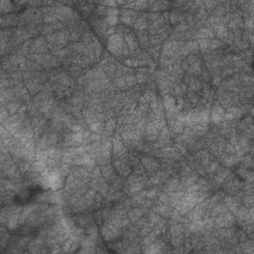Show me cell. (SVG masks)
<instances>
[{"label":"cell","mask_w":254,"mask_h":254,"mask_svg":"<svg viewBox=\"0 0 254 254\" xmlns=\"http://www.w3.org/2000/svg\"><path fill=\"white\" fill-rule=\"evenodd\" d=\"M215 30H216V35L220 38L224 39L227 36V35H228V33H227V30H226L225 26L224 24H220V23L216 24L215 25Z\"/></svg>","instance_id":"e0dca14e"},{"label":"cell","mask_w":254,"mask_h":254,"mask_svg":"<svg viewBox=\"0 0 254 254\" xmlns=\"http://www.w3.org/2000/svg\"><path fill=\"white\" fill-rule=\"evenodd\" d=\"M114 167L116 169V171L122 176H127L130 174L131 170L125 163H123L121 161H115L114 162Z\"/></svg>","instance_id":"9c48e42d"},{"label":"cell","mask_w":254,"mask_h":254,"mask_svg":"<svg viewBox=\"0 0 254 254\" xmlns=\"http://www.w3.org/2000/svg\"><path fill=\"white\" fill-rule=\"evenodd\" d=\"M106 22L109 25H115L118 21V10L115 9V8H109L107 10V13H106Z\"/></svg>","instance_id":"ba28073f"},{"label":"cell","mask_w":254,"mask_h":254,"mask_svg":"<svg viewBox=\"0 0 254 254\" xmlns=\"http://www.w3.org/2000/svg\"><path fill=\"white\" fill-rule=\"evenodd\" d=\"M46 183L49 188H51L52 190H58L62 187V178L59 174H56L55 172H53L51 174H48L46 177Z\"/></svg>","instance_id":"3957f363"},{"label":"cell","mask_w":254,"mask_h":254,"mask_svg":"<svg viewBox=\"0 0 254 254\" xmlns=\"http://www.w3.org/2000/svg\"><path fill=\"white\" fill-rule=\"evenodd\" d=\"M117 4V2L115 1H104L101 2V5H108V6H115Z\"/></svg>","instance_id":"7bdbcfd3"},{"label":"cell","mask_w":254,"mask_h":254,"mask_svg":"<svg viewBox=\"0 0 254 254\" xmlns=\"http://www.w3.org/2000/svg\"><path fill=\"white\" fill-rule=\"evenodd\" d=\"M216 224L220 227H228L234 224V217L231 213L225 212L222 215L218 216L216 220Z\"/></svg>","instance_id":"277c9868"},{"label":"cell","mask_w":254,"mask_h":254,"mask_svg":"<svg viewBox=\"0 0 254 254\" xmlns=\"http://www.w3.org/2000/svg\"><path fill=\"white\" fill-rule=\"evenodd\" d=\"M196 180H197V177L196 176H189V177H187L186 178V180H185V183H184V185L185 186H192V185H194V183L196 182Z\"/></svg>","instance_id":"d6a6232c"},{"label":"cell","mask_w":254,"mask_h":254,"mask_svg":"<svg viewBox=\"0 0 254 254\" xmlns=\"http://www.w3.org/2000/svg\"><path fill=\"white\" fill-rule=\"evenodd\" d=\"M91 129L92 131H95V132H97V131H100L101 129H102V123H100V122H93V123H91Z\"/></svg>","instance_id":"e575fe53"},{"label":"cell","mask_w":254,"mask_h":254,"mask_svg":"<svg viewBox=\"0 0 254 254\" xmlns=\"http://www.w3.org/2000/svg\"><path fill=\"white\" fill-rule=\"evenodd\" d=\"M217 167H218V164L216 162V163H212V164L209 165V166L208 167L207 170H208V172H213Z\"/></svg>","instance_id":"ab89813d"},{"label":"cell","mask_w":254,"mask_h":254,"mask_svg":"<svg viewBox=\"0 0 254 254\" xmlns=\"http://www.w3.org/2000/svg\"><path fill=\"white\" fill-rule=\"evenodd\" d=\"M101 174H102V176H103L107 181H113L115 178H116L113 168L111 167L110 165H106V166L102 167Z\"/></svg>","instance_id":"30bf717a"},{"label":"cell","mask_w":254,"mask_h":254,"mask_svg":"<svg viewBox=\"0 0 254 254\" xmlns=\"http://www.w3.org/2000/svg\"><path fill=\"white\" fill-rule=\"evenodd\" d=\"M143 196H145V197L147 199H154L156 196H157V190H149V191H147L145 192V193L143 194Z\"/></svg>","instance_id":"1f68e13d"},{"label":"cell","mask_w":254,"mask_h":254,"mask_svg":"<svg viewBox=\"0 0 254 254\" xmlns=\"http://www.w3.org/2000/svg\"><path fill=\"white\" fill-rule=\"evenodd\" d=\"M19 222V215L17 212L12 213V215L9 216V218L7 220V227L10 229H14L18 225Z\"/></svg>","instance_id":"5bb4252c"},{"label":"cell","mask_w":254,"mask_h":254,"mask_svg":"<svg viewBox=\"0 0 254 254\" xmlns=\"http://www.w3.org/2000/svg\"><path fill=\"white\" fill-rule=\"evenodd\" d=\"M209 46V41L207 39H200L199 40V47L202 49V50H206L208 47Z\"/></svg>","instance_id":"4dcf8cb0"},{"label":"cell","mask_w":254,"mask_h":254,"mask_svg":"<svg viewBox=\"0 0 254 254\" xmlns=\"http://www.w3.org/2000/svg\"><path fill=\"white\" fill-rule=\"evenodd\" d=\"M56 36H57V43H59L60 45H64V44H66L67 40H68V35L64 32L58 33Z\"/></svg>","instance_id":"484cf974"},{"label":"cell","mask_w":254,"mask_h":254,"mask_svg":"<svg viewBox=\"0 0 254 254\" xmlns=\"http://www.w3.org/2000/svg\"><path fill=\"white\" fill-rule=\"evenodd\" d=\"M125 5L128 8H134L136 10H142L145 9L148 6V2L147 1H136V2H126Z\"/></svg>","instance_id":"9a60e30c"},{"label":"cell","mask_w":254,"mask_h":254,"mask_svg":"<svg viewBox=\"0 0 254 254\" xmlns=\"http://www.w3.org/2000/svg\"><path fill=\"white\" fill-rule=\"evenodd\" d=\"M74 49L77 52H83L84 50V47L83 44H75V45L74 46Z\"/></svg>","instance_id":"b9f144b4"},{"label":"cell","mask_w":254,"mask_h":254,"mask_svg":"<svg viewBox=\"0 0 254 254\" xmlns=\"http://www.w3.org/2000/svg\"><path fill=\"white\" fill-rule=\"evenodd\" d=\"M159 130L158 126L152 121L148 124L147 126V135H148V138L150 140H155L159 137Z\"/></svg>","instance_id":"8992f818"},{"label":"cell","mask_w":254,"mask_h":254,"mask_svg":"<svg viewBox=\"0 0 254 254\" xmlns=\"http://www.w3.org/2000/svg\"><path fill=\"white\" fill-rule=\"evenodd\" d=\"M142 215H143V211H142V209L135 208V209H133L132 212H130V213H129V216H130V218L133 221H135V220H138V218H140L142 216Z\"/></svg>","instance_id":"7402d4cb"},{"label":"cell","mask_w":254,"mask_h":254,"mask_svg":"<svg viewBox=\"0 0 254 254\" xmlns=\"http://www.w3.org/2000/svg\"><path fill=\"white\" fill-rule=\"evenodd\" d=\"M0 8H1V12H8L12 9L13 6L10 1H1L0 2Z\"/></svg>","instance_id":"4316f807"},{"label":"cell","mask_w":254,"mask_h":254,"mask_svg":"<svg viewBox=\"0 0 254 254\" xmlns=\"http://www.w3.org/2000/svg\"><path fill=\"white\" fill-rule=\"evenodd\" d=\"M134 27L137 29V30H143L147 27V21L145 18L143 17H141V18L137 19L134 23Z\"/></svg>","instance_id":"44dd1931"},{"label":"cell","mask_w":254,"mask_h":254,"mask_svg":"<svg viewBox=\"0 0 254 254\" xmlns=\"http://www.w3.org/2000/svg\"><path fill=\"white\" fill-rule=\"evenodd\" d=\"M164 105L170 112H173L174 110L176 109V100L174 97L170 96V95H165L164 96Z\"/></svg>","instance_id":"4fadbf2b"},{"label":"cell","mask_w":254,"mask_h":254,"mask_svg":"<svg viewBox=\"0 0 254 254\" xmlns=\"http://www.w3.org/2000/svg\"><path fill=\"white\" fill-rule=\"evenodd\" d=\"M143 188V184L142 182H136L133 183V184H130V188H129V191H130L131 194H135L137 192H139Z\"/></svg>","instance_id":"603a6c76"},{"label":"cell","mask_w":254,"mask_h":254,"mask_svg":"<svg viewBox=\"0 0 254 254\" xmlns=\"http://www.w3.org/2000/svg\"><path fill=\"white\" fill-rule=\"evenodd\" d=\"M239 159H237V157H235V156H230V157H226L224 158V163L225 165H227V166H232V165H234L236 162L238 161Z\"/></svg>","instance_id":"f1b7e54d"},{"label":"cell","mask_w":254,"mask_h":254,"mask_svg":"<svg viewBox=\"0 0 254 254\" xmlns=\"http://www.w3.org/2000/svg\"><path fill=\"white\" fill-rule=\"evenodd\" d=\"M204 4L207 5V8H212V6L216 5V2H215V1H207V2H204Z\"/></svg>","instance_id":"ee69618b"},{"label":"cell","mask_w":254,"mask_h":254,"mask_svg":"<svg viewBox=\"0 0 254 254\" xmlns=\"http://www.w3.org/2000/svg\"><path fill=\"white\" fill-rule=\"evenodd\" d=\"M209 46H211L212 48H217L218 46H220V42L218 41V40H212V42H209Z\"/></svg>","instance_id":"60d3db41"},{"label":"cell","mask_w":254,"mask_h":254,"mask_svg":"<svg viewBox=\"0 0 254 254\" xmlns=\"http://www.w3.org/2000/svg\"><path fill=\"white\" fill-rule=\"evenodd\" d=\"M114 128H115V120L114 119H109L105 124V127H104L105 132L107 133V134H110V133L113 131Z\"/></svg>","instance_id":"cb8c5ba5"},{"label":"cell","mask_w":254,"mask_h":254,"mask_svg":"<svg viewBox=\"0 0 254 254\" xmlns=\"http://www.w3.org/2000/svg\"><path fill=\"white\" fill-rule=\"evenodd\" d=\"M113 154L117 157H121V156L126 154V148L123 145L122 142H120L117 139L113 140Z\"/></svg>","instance_id":"52a82bcc"},{"label":"cell","mask_w":254,"mask_h":254,"mask_svg":"<svg viewBox=\"0 0 254 254\" xmlns=\"http://www.w3.org/2000/svg\"><path fill=\"white\" fill-rule=\"evenodd\" d=\"M142 164L144 165V167L148 171H154L159 166V164L156 162L154 159L149 158V157H144L143 159H142Z\"/></svg>","instance_id":"7c38bea8"},{"label":"cell","mask_w":254,"mask_h":254,"mask_svg":"<svg viewBox=\"0 0 254 254\" xmlns=\"http://www.w3.org/2000/svg\"><path fill=\"white\" fill-rule=\"evenodd\" d=\"M148 5H150V9L152 11H158L161 9H165L167 8V6L169 5V2H156V1H152V2H148Z\"/></svg>","instance_id":"2e32d148"},{"label":"cell","mask_w":254,"mask_h":254,"mask_svg":"<svg viewBox=\"0 0 254 254\" xmlns=\"http://www.w3.org/2000/svg\"><path fill=\"white\" fill-rule=\"evenodd\" d=\"M121 20L124 24L126 25H132L136 21V13L132 10H123L121 13Z\"/></svg>","instance_id":"5b68a950"},{"label":"cell","mask_w":254,"mask_h":254,"mask_svg":"<svg viewBox=\"0 0 254 254\" xmlns=\"http://www.w3.org/2000/svg\"><path fill=\"white\" fill-rule=\"evenodd\" d=\"M125 41L128 48L132 51H135L137 49V43L135 41V38L132 34H126L125 35Z\"/></svg>","instance_id":"ac0fdd59"},{"label":"cell","mask_w":254,"mask_h":254,"mask_svg":"<svg viewBox=\"0 0 254 254\" xmlns=\"http://www.w3.org/2000/svg\"><path fill=\"white\" fill-rule=\"evenodd\" d=\"M224 116V109H222L220 106H215V107L212 108V118L215 122H220V120H222Z\"/></svg>","instance_id":"8fae6325"},{"label":"cell","mask_w":254,"mask_h":254,"mask_svg":"<svg viewBox=\"0 0 254 254\" xmlns=\"http://www.w3.org/2000/svg\"><path fill=\"white\" fill-rule=\"evenodd\" d=\"M180 16H181V15H180L178 12H175V11L172 12L171 14H170V20H171L172 23H177V22L181 19Z\"/></svg>","instance_id":"836d02e7"},{"label":"cell","mask_w":254,"mask_h":254,"mask_svg":"<svg viewBox=\"0 0 254 254\" xmlns=\"http://www.w3.org/2000/svg\"><path fill=\"white\" fill-rule=\"evenodd\" d=\"M19 168H20V171L22 173H26V172H28L30 170V165L27 162H23V163L20 164Z\"/></svg>","instance_id":"8d00e7d4"},{"label":"cell","mask_w":254,"mask_h":254,"mask_svg":"<svg viewBox=\"0 0 254 254\" xmlns=\"http://www.w3.org/2000/svg\"><path fill=\"white\" fill-rule=\"evenodd\" d=\"M246 25L249 26L250 28H252V17L251 18H249L248 20H246Z\"/></svg>","instance_id":"bcb514c9"},{"label":"cell","mask_w":254,"mask_h":254,"mask_svg":"<svg viewBox=\"0 0 254 254\" xmlns=\"http://www.w3.org/2000/svg\"><path fill=\"white\" fill-rule=\"evenodd\" d=\"M97 191H99V194L102 195V196H106L108 193H109V188H108V185L106 184V183L104 182H100V184H99V189H97Z\"/></svg>","instance_id":"d4e9b609"},{"label":"cell","mask_w":254,"mask_h":254,"mask_svg":"<svg viewBox=\"0 0 254 254\" xmlns=\"http://www.w3.org/2000/svg\"><path fill=\"white\" fill-rule=\"evenodd\" d=\"M145 79H146V77H145L144 75H142V74H139V75H137V78H136V79H138L139 82H144Z\"/></svg>","instance_id":"f6af8a7d"},{"label":"cell","mask_w":254,"mask_h":254,"mask_svg":"<svg viewBox=\"0 0 254 254\" xmlns=\"http://www.w3.org/2000/svg\"><path fill=\"white\" fill-rule=\"evenodd\" d=\"M107 46L113 55L120 56L126 53V46H124L123 39L120 34H113L109 37Z\"/></svg>","instance_id":"6da1fadb"},{"label":"cell","mask_w":254,"mask_h":254,"mask_svg":"<svg viewBox=\"0 0 254 254\" xmlns=\"http://www.w3.org/2000/svg\"><path fill=\"white\" fill-rule=\"evenodd\" d=\"M225 212H226V209L224 206H216V207H215V208H213V211H212V216H218Z\"/></svg>","instance_id":"83f0119b"},{"label":"cell","mask_w":254,"mask_h":254,"mask_svg":"<svg viewBox=\"0 0 254 254\" xmlns=\"http://www.w3.org/2000/svg\"><path fill=\"white\" fill-rule=\"evenodd\" d=\"M220 78H213V83H216V84H217V83H220Z\"/></svg>","instance_id":"7dc6e473"},{"label":"cell","mask_w":254,"mask_h":254,"mask_svg":"<svg viewBox=\"0 0 254 254\" xmlns=\"http://www.w3.org/2000/svg\"><path fill=\"white\" fill-rule=\"evenodd\" d=\"M18 107H19V105L17 104V103H14V102H13V103L8 104L7 109H8V111H9L10 113H14L15 111H18Z\"/></svg>","instance_id":"d590c367"},{"label":"cell","mask_w":254,"mask_h":254,"mask_svg":"<svg viewBox=\"0 0 254 254\" xmlns=\"http://www.w3.org/2000/svg\"><path fill=\"white\" fill-rule=\"evenodd\" d=\"M101 233L105 240L110 241V240H113L117 237L119 234V230L116 226L110 222V224H105L103 227H102Z\"/></svg>","instance_id":"7a4b0ae2"},{"label":"cell","mask_w":254,"mask_h":254,"mask_svg":"<svg viewBox=\"0 0 254 254\" xmlns=\"http://www.w3.org/2000/svg\"><path fill=\"white\" fill-rule=\"evenodd\" d=\"M159 200H160V202H161V203H163V204H167V203L169 202V200H170V199H169V197H168L167 195L163 194V195L160 196Z\"/></svg>","instance_id":"f35d334b"},{"label":"cell","mask_w":254,"mask_h":254,"mask_svg":"<svg viewBox=\"0 0 254 254\" xmlns=\"http://www.w3.org/2000/svg\"><path fill=\"white\" fill-rule=\"evenodd\" d=\"M179 188V181L178 180H172V181H170L167 184V186H166V192H168V193H172V192H174V191H177V189Z\"/></svg>","instance_id":"ffe728a7"},{"label":"cell","mask_w":254,"mask_h":254,"mask_svg":"<svg viewBox=\"0 0 254 254\" xmlns=\"http://www.w3.org/2000/svg\"><path fill=\"white\" fill-rule=\"evenodd\" d=\"M44 21L48 24H53L56 22V16L54 14H51V13H48V14H45V16H44Z\"/></svg>","instance_id":"f546056e"},{"label":"cell","mask_w":254,"mask_h":254,"mask_svg":"<svg viewBox=\"0 0 254 254\" xmlns=\"http://www.w3.org/2000/svg\"><path fill=\"white\" fill-rule=\"evenodd\" d=\"M134 171H135L136 175H142L143 172H144V167L141 166V165H137V166L135 167V169H134Z\"/></svg>","instance_id":"74e56055"},{"label":"cell","mask_w":254,"mask_h":254,"mask_svg":"<svg viewBox=\"0 0 254 254\" xmlns=\"http://www.w3.org/2000/svg\"><path fill=\"white\" fill-rule=\"evenodd\" d=\"M213 36V32L212 29L209 28H204V29H200L198 33V37H200V39H208V38H212Z\"/></svg>","instance_id":"d6986e66"}]
</instances>
